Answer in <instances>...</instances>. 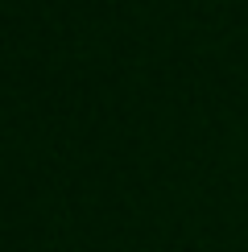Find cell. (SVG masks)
I'll return each instance as SVG.
<instances>
[]
</instances>
